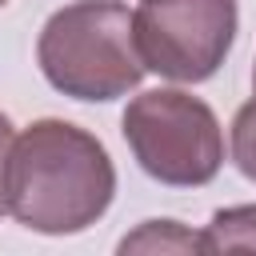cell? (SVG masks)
I'll return each mask as SVG.
<instances>
[{"label": "cell", "instance_id": "6da1fadb", "mask_svg": "<svg viewBox=\"0 0 256 256\" xmlns=\"http://www.w3.org/2000/svg\"><path fill=\"white\" fill-rule=\"evenodd\" d=\"M112 196L116 164L88 128L44 116L12 136L4 200L24 228L76 236L112 208Z\"/></svg>", "mask_w": 256, "mask_h": 256}, {"label": "cell", "instance_id": "7a4b0ae2", "mask_svg": "<svg viewBox=\"0 0 256 256\" xmlns=\"http://www.w3.org/2000/svg\"><path fill=\"white\" fill-rule=\"evenodd\" d=\"M36 64L44 80L72 100L108 104L128 96L144 76L132 12L120 0H72L56 8L40 28Z\"/></svg>", "mask_w": 256, "mask_h": 256}, {"label": "cell", "instance_id": "3957f363", "mask_svg": "<svg viewBox=\"0 0 256 256\" xmlns=\"http://www.w3.org/2000/svg\"><path fill=\"white\" fill-rule=\"evenodd\" d=\"M120 132L132 160L164 188H204L224 168V128L192 92L152 88L132 96Z\"/></svg>", "mask_w": 256, "mask_h": 256}, {"label": "cell", "instance_id": "277c9868", "mask_svg": "<svg viewBox=\"0 0 256 256\" xmlns=\"http://www.w3.org/2000/svg\"><path fill=\"white\" fill-rule=\"evenodd\" d=\"M236 24V0H140L132 12V40L144 72L200 84L228 60Z\"/></svg>", "mask_w": 256, "mask_h": 256}, {"label": "cell", "instance_id": "5b68a950", "mask_svg": "<svg viewBox=\"0 0 256 256\" xmlns=\"http://www.w3.org/2000/svg\"><path fill=\"white\" fill-rule=\"evenodd\" d=\"M200 240L204 252H256V204L220 208Z\"/></svg>", "mask_w": 256, "mask_h": 256}, {"label": "cell", "instance_id": "8992f818", "mask_svg": "<svg viewBox=\"0 0 256 256\" xmlns=\"http://www.w3.org/2000/svg\"><path fill=\"white\" fill-rule=\"evenodd\" d=\"M116 248L124 256L128 252H204V240L200 232H188L180 220H144Z\"/></svg>", "mask_w": 256, "mask_h": 256}, {"label": "cell", "instance_id": "52a82bcc", "mask_svg": "<svg viewBox=\"0 0 256 256\" xmlns=\"http://www.w3.org/2000/svg\"><path fill=\"white\" fill-rule=\"evenodd\" d=\"M228 140H232V164L240 168L244 180L256 184V100H248V104L236 108Z\"/></svg>", "mask_w": 256, "mask_h": 256}, {"label": "cell", "instance_id": "ba28073f", "mask_svg": "<svg viewBox=\"0 0 256 256\" xmlns=\"http://www.w3.org/2000/svg\"><path fill=\"white\" fill-rule=\"evenodd\" d=\"M12 120L0 112V216L8 212V200H4V176H8V152H12Z\"/></svg>", "mask_w": 256, "mask_h": 256}, {"label": "cell", "instance_id": "9c48e42d", "mask_svg": "<svg viewBox=\"0 0 256 256\" xmlns=\"http://www.w3.org/2000/svg\"><path fill=\"white\" fill-rule=\"evenodd\" d=\"M252 88H256V68H252ZM252 100H256V96H252Z\"/></svg>", "mask_w": 256, "mask_h": 256}, {"label": "cell", "instance_id": "30bf717a", "mask_svg": "<svg viewBox=\"0 0 256 256\" xmlns=\"http://www.w3.org/2000/svg\"><path fill=\"white\" fill-rule=\"evenodd\" d=\"M4 4H8V0H0V8H4Z\"/></svg>", "mask_w": 256, "mask_h": 256}]
</instances>
